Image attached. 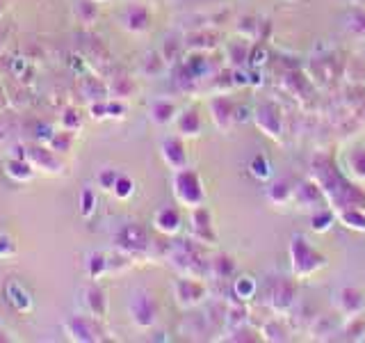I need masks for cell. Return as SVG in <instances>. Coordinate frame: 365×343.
<instances>
[{"instance_id": "cell-1", "label": "cell", "mask_w": 365, "mask_h": 343, "mask_svg": "<svg viewBox=\"0 0 365 343\" xmlns=\"http://www.w3.org/2000/svg\"><path fill=\"white\" fill-rule=\"evenodd\" d=\"M311 179L318 183L324 197H327L329 209L340 211L350 209V206L365 209V190L361 188V183L347 177L343 167L327 151H318L311 158Z\"/></svg>"}, {"instance_id": "cell-2", "label": "cell", "mask_w": 365, "mask_h": 343, "mask_svg": "<svg viewBox=\"0 0 365 343\" xmlns=\"http://www.w3.org/2000/svg\"><path fill=\"white\" fill-rule=\"evenodd\" d=\"M165 261L178 275L199 279L210 277V259L206 257V245H201L194 238H188L183 243H174Z\"/></svg>"}, {"instance_id": "cell-3", "label": "cell", "mask_w": 365, "mask_h": 343, "mask_svg": "<svg viewBox=\"0 0 365 343\" xmlns=\"http://www.w3.org/2000/svg\"><path fill=\"white\" fill-rule=\"evenodd\" d=\"M288 254H290L292 277L295 279H311L313 275H318L322 268H327L329 263L318 247L308 243V238L304 234H295L290 238Z\"/></svg>"}, {"instance_id": "cell-4", "label": "cell", "mask_w": 365, "mask_h": 343, "mask_svg": "<svg viewBox=\"0 0 365 343\" xmlns=\"http://www.w3.org/2000/svg\"><path fill=\"white\" fill-rule=\"evenodd\" d=\"M172 193L174 199L185 209H197V206L206 204V188L201 181L199 172L183 167V170L172 172Z\"/></svg>"}, {"instance_id": "cell-5", "label": "cell", "mask_w": 365, "mask_h": 343, "mask_svg": "<svg viewBox=\"0 0 365 343\" xmlns=\"http://www.w3.org/2000/svg\"><path fill=\"white\" fill-rule=\"evenodd\" d=\"M112 243H115V250L128 254L135 261H140L151 254V236L142 225L137 222H128V225L119 227L112 236Z\"/></svg>"}, {"instance_id": "cell-6", "label": "cell", "mask_w": 365, "mask_h": 343, "mask_svg": "<svg viewBox=\"0 0 365 343\" xmlns=\"http://www.w3.org/2000/svg\"><path fill=\"white\" fill-rule=\"evenodd\" d=\"M62 330L71 341H76V343H99V341L108 339L105 337L108 330L103 327V321H99V318H94L89 314L67 316L62 323Z\"/></svg>"}, {"instance_id": "cell-7", "label": "cell", "mask_w": 365, "mask_h": 343, "mask_svg": "<svg viewBox=\"0 0 365 343\" xmlns=\"http://www.w3.org/2000/svg\"><path fill=\"white\" fill-rule=\"evenodd\" d=\"M128 314H131V321L137 330H151V327H156L160 309L153 293L135 291L131 295V302H128Z\"/></svg>"}, {"instance_id": "cell-8", "label": "cell", "mask_w": 365, "mask_h": 343, "mask_svg": "<svg viewBox=\"0 0 365 343\" xmlns=\"http://www.w3.org/2000/svg\"><path fill=\"white\" fill-rule=\"evenodd\" d=\"M254 124L256 129L263 135H267L270 140H281L283 131H286V124H283V110L279 103L274 101H263L254 108Z\"/></svg>"}, {"instance_id": "cell-9", "label": "cell", "mask_w": 365, "mask_h": 343, "mask_svg": "<svg viewBox=\"0 0 365 343\" xmlns=\"http://www.w3.org/2000/svg\"><path fill=\"white\" fill-rule=\"evenodd\" d=\"M172 291H174L176 305L181 307L183 311L204 305L206 298H208L206 282H204V279H199V277H185V275H181L174 282Z\"/></svg>"}, {"instance_id": "cell-10", "label": "cell", "mask_w": 365, "mask_h": 343, "mask_svg": "<svg viewBox=\"0 0 365 343\" xmlns=\"http://www.w3.org/2000/svg\"><path fill=\"white\" fill-rule=\"evenodd\" d=\"M188 227H190V238H194V241H199L201 245H217L213 213L208 211L206 204L188 211Z\"/></svg>"}, {"instance_id": "cell-11", "label": "cell", "mask_w": 365, "mask_h": 343, "mask_svg": "<svg viewBox=\"0 0 365 343\" xmlns=\"http://www.w3.org/2000/svg\"><path fill=\"white\" fill-rule=\"evenodd\" d=\"M267 305H270V309L277 316L286 318L297 305V284L292 282V279H286V277L277 279L270 295H267Z\"/></svg>"}, {"instance_id": "cell-12", "label": "cell", "mask_w": 365, "mask_h": 343, "mask_svg": "<svg viewBox=\"0 0 365 343\" xmlns=\"http://www.w3.org/2000/svg\"><path fill=\"white\" fill-rule=\"evenodd\" d=\"M292 204L299 206L302 211H318V209H324L327 204V197H324V193L320 190V186L315 183L313 179H304L299 181L295 186V197H292Z\"/></svg>"}, {"instance_id": "cell-13", "label": "cell", "mask_w": 365, "mask_h": 343, "mask_svg": "<svg viewBox=\"0 0 365 343\" xmlns=\"http://www.w3.org/2000/svg\"><path fill=\"white\" fill-rule=\"evenodd\" d=\"M26 158L32 163V167H35L37 172H44V174H62L64 172V163L48 145H28Z\"/></svg>"}, {"instance_id": "cell-14", "label": "cell", "mask_w": 365, "mask_h": 343, "mask_svg": "<svg viewBox=\"0 0 365 343\" xmlns=\"http://www.w3.org/2000/svg\"><path fill=\"white\" fill-rule=\"evenodd\" d=\"M334 309L345 318L361 316L365 314V295L354 286H340L334 293Z\"/></svg>"}, {"instance_id": "cell-15", "label": "cell", "mask_w": 365, "mask_h": 343, "mask_svg": "<svg viewBox=\"0 0 365 343\" xmlns=\"http://www.w3.org/2000/svg\"><path fill=\"white\" fill-rule=\"evenodd\" d=\"M208 113L213 124L219 131H231V126L235 124V103L229 99V94H215L208 99Z\"/></svg>"}, {"instance_id": "cell-16", "label": "cell", "mask_w": 365, "mask_h": 343, "mask_svg": "<svg viewBox=\"0 0 365 343\" xmlns=\"http://www.w3.org/2000/svg\"><path fill=\"white\" fill-rule=\"evenodd\" d=\"M160 156L172 172L188 167V149H185V142L181 135H167V138H162Z\"/></svg>"}, {"instance_id": "cell-17", "label": "cell", "mask_w": 365, "mask_h": 343, "mask_svg": "<svg viewBox=\"0 0 365 343\" xmlns=\"http://www.w3.org/2000/svg\"><path fill=\"white\" fill-rule=\"evenodd\" d=\"M80 305L89 316L105 321L108 318V295L99 284H87L80 289Z\"/></svg>"}, {"instance_id": "cell-18", "label": "cell", "mask_w": 365, "mask_h": 343, "mask_svg": "<svg viewBox=\"0 0 365 343\" xmlns=\"http://www.w3.org/2000/svg\"><path fill=\"white\" fill-rule=\"evenodd\" d=\"M153 229L158 231L160 236H169L174 238L183 231V215L176 206H162L153 215Z\"/></svg>"}, {"instance_id": "cell-19", "label": "cell", "mask_w": 365, "mask_h": 343, "mask_svg": "<svg viewBox=\"0 0 365 343\" xmlns=\"http://www.w3.org/2000/svg\"><path fill=\"white\" fill-rule=\"evenodd\" d=\"M121 26L131 35H144L151 30V12L146 5H131L121 14Z\"/></svg>"}, {"instance_id": "cell-20", "label": "cell", "mask_w": 365, "mask_h": 343, "mask_svg": "<svg viewBox=\"0 0 365 343\" xmlns=\"http://www.w3.org/2000/svg\"><path fill=\"white\" fill-rule=\"evenodd\" d=\"M174 126L181 138H199L201 131H204V119H201L197 108H185L176 115Z\"/></svg>"}, {"instance_id": "cell-21", "label": "cell", "mask_w": 365, "mask_h": 343, "mask_svg": "<svg viewBox=\"0 0 365 343\" xmlns=\"http://www.w3.org/2000/svg\"><path fill=\"white\" fill-rule=\"evenodd\" d=\"M176 115H178V108L172 99H153L151 106H149V119L153 126H160V129H165V126L174 124L176 122Z\"/></svg>"}, {"instance_id": "cell-22", "label": "cell", "mask_w": 365, "mask_h": 343, "mask_svg": "<svg viewBox=\"0 0 365 343\" xmlns=\"http://www.w3.org/2000/svg\"><path fill=\"white\" fill-rule=\"evenodd\" d=\"M345 174L356 183H365V147H354L350 151H345L343 165Z\"/></svg>"}, {"instance_id": "cell-23", "label": "cell", "mask_w": 365, "mask_h": 343, "mask_svg": "<svg viewBox=\"0 0 365 343\" xmlns=\"http://www.w3.org/2000/svg\"><path fill=\"white\" fill-rule=\"evenodd\" d=\"M219 46V33L215 30H199L185 37V51L190 53H210Z\"/></svg>"}, {"instance_id": "cell-24", "label": "cell", "mask_w": 365, "mask_h": 343, "mask_svg": "<svg viewBox=\"0 0 365 343\" xmlns=\"http://www.w3.org/2000/svg\"><path fill=\"white\" fill-rule=\"evenodd\" d=\"M5 295L7 300H10V305L21 311V314H30L32 307H35V300H32V295L28 293V289L23 284H19L16 279H12V282H7L5 286Z\"/></svg>"}, {"instance_id": "cell-25", "label": "cell", "mask_w": 365, "mask_h": 343, "mask_svg": "<svg viewBox=\"0 0 365 343\" xmlns=\"http://www.w3.org/2000/svg\"><path fill=\"white\" fill-rule=\"evenodd\" d=\"M245 325H249V309H247L245 302L235 298L224 309V327H226V332H233V330L245 327Z\"/></svg>"}, {"instance_id": "cell-26", "label": "cell", "mask_w": 365, "mask_h": 343, "mask_svg": "<svg viewBox=\"0 0 365 343\" xmlns=\"http://www.w3.org/2000/svg\"><path fill=\"white\" fill-rule=\"evenodd\" d=\"M5 174L16 183H30L35 179L37 170L32 167L28 158H7L5 161Z\"/></svg>"}, {"instance_id": "cell-27", "label": "cell", "mask_w": 365, "mask_h": 343, "mask_svg": "<svg viewBox=\"0 0 365 343\" xmlns=\"http://www.w3.org/2000/svg\"><path fill=\"white\" fill-rule=\"evenodd\" d=\"M265 197L272 206H288L292 204V197H295V186L286 179H279V181L270 183Z\"/></svg>"}, {"instance_id": "cell-28", "label": "cell", "mask_w": 365, "mask_h": 343, "mask_svg": "<svg viewBox=\"0 0 365 343\" xmlns=\"http://www.w3.org/2000/svg\"><path fill=\"white\" fill-rule=\"evenodd\" d=\"M80 92L83 97L92 103V101H103V99H110V90H108V83L101 81L96 76H85L80 81Z\"/></svg>"}, {"instance_id": "cell-29", "label": "cell", "mask_w": 365, "mask_h": 343, "mask_svg": "<svg viewBox=\"0 0 365 343\" xmlns=\"http://www.w3.org/2000/svg\"><path fill=\"white\" fill-rule=\"evenodd\" d=\"M336 220L347 229L365 234V209H361V206H350V209L336 211Z\"/></svg>"}, {"instance_id": "cell-30", "label": "cell", "mask_w": 365, "mask_h": 343, "mask_svg": "<svg viewBox=\"0 0 365 343\" xmlns=\"http://www.w3.org/2000/svg\"><path fill=\"white\" fill-rule=\"evenodd\" d=\"M108 90H110V99L128 101L137 94V83L131 76H115L108 81Z\"/></svg>"}, {"instance_id": "cell-31", "label": "cell", "mask_w": 365, "mask_h": 343, "mask_svg": "<svg viewBox=\"0 0 365 343\" xmlns=\"http://www.w3.org/2000/svg\"><path fill=\"white\" fill-rule=\"evenodd\" d=\"M85 275L92 279V282L108 275V252H101V250L89 252L85 257Z\"/></svg>"}, {"instance_id": "cell-32", "label": "cell", "mask_w": 365, "mask_h": 343, "mask_svg": "<svg viewBox=\"0 0 365 343\" xmlns=\"http://www.w3.org/2000/svg\"><path fill=\"white\" fill-rule=\"evenodd\" d=\"M249 58H251V44H249V39L226 44V60H229L231 69H242L249 62Z\"/></svg>"}, {"instance_id": "cell-33", "label": "cell", "mask_w": 365, "mask_h": 343, "mask_svg": "<svg viewBox=\"0 0 365 343\" xmlns=\"http://www.w3.org/2000/svg\"><path fill=\"white\" fill-rule=\"evenodd\" d=\"M261 339L267 343H283L290 339V330L286 327V323L279 321V316L270 318V321H265L261 327Z\"/></svg>"}, {"instance_id": "cell-34", "label": "cell", "mask_w": 365, "mask_h": 343, "mask_svg": "<svg viewBox=\"0 0 365 343\" xmlns=\"http://www.w3.org/2000/svg\"><path fill=\"white\" fill-rule=\"evenodd\" d=\"M238 270V263L229 254H217L210 259V277L213 279H231Z\"/></svg>"}, {"instance_id": "cell-35", "label": "cell", "mask_w": 365, "mask_h": 343, "mask_svg": "<svg viewBox=\"0 0 365 343\" xmlns=\"http://www.w3.org/2000/svg\"><path fill=\"white\" fill-rule=\"evenodd\" d=\"M99 3L96 0H78L76 5H73V17L78 19V23H83V26H94L96 21H99Z\"/></svg>"}, {"instance_id": "cell-36", "label": "cell", "mask_w": 365, "mask_h": 343, "mask_svg": "<svg viewBox=\"0 0 365 343\" xmlns=\"http://www.w3.org/2000/svg\"><path fill=\"white\" fill-rule=\"evenodd\" d=\"M334 222H336V211L329 209V206L311 213V229L315 234H327V231L334 227Z\"/></svg>"}, {"instance_id": "cell-37", "label": "cell", "mask_w": 365, "mask_h": 343, "mask_svg": "<svg viewBox=\"0 0 365 343\" xmlns=\"http://www.w3.org/2000/svg\"><path fill=\"white\" fill-rule=\"evenodd\" d=\"M169 65L165 62V58H162V53L160 51H151V53H146L144 55V60H142V74L144 76H151V78H158L165 74V69Z\"/></svg>"}, {"instance_id": "cell-38", "label": "cell", "mask_w": 365, "mask_h": 343, "mask_svg": "<svg viewBox=\"0 0 365 343\" xmlns=\"http://www.w3.org/2000/svg\"><path fill=\"white\" fill-rule=\"evenodd\" d=\"M73 142H76V133L60 129L58 133H53L51 138L46 140V145L60 156V154H69V151L73 149Z\"/></svg>"}, {"instance_id": "cell-39", "label": "cell", "mask_w": 365, "mask_h": 343, "mask_svg": "<svg viewBox=\"0 0 365 343\" xmlns=\"http://www.w3.org/2000/svg\"><path fill=\"white\" fill-rule=\"evenodd\" d=\"M256 291H258V284H256L254 277L242 275V277H238V279H233V295H235L238 300L249 302V300L256 295Z\"/></svg>"}, {"instance_id": "cell-40", "label": "cell", "mask_w": 365, "mask_h": 343, "mask_svg": "<svg viewBox=\"0 0 365 343\" xmlns=\"http://www.w3.org/2000/svg\"><path fill=\"white\" fill-rule=\"evenodd\" d=\"M133 263H135V259L128 257V254H124V252H119V250L110 252V254H108V275H121V273H126V270L131 268Z\"/></svg>"}, {"instance_id": "cell-41", "label": "cell", "mask_w": 365, "mask_h": 343, "mask_svg": "<svg viewBox=\"0 0 365 343\" xmlns=\"http://www.w3.org/2000/svg\"><path fill=\"white\" fill-rule=\"evenodd\" d=\"M60 129L71 131V133H80V131H83V115H80L78 108L62 110V115H60Z\"/></svg>"}, {"instance_id": "cell-42", "label": "cell", "mask_w": 365, "mask_h": 343, "mask_svg": "<svg viewBox=\"0 0 365 343\" xmlns=\"http://www.w3.org/2000/svg\"><path fill=\"white\" fill-rule=\"evenodd\" d=\"M343 332L347 334L345 339H352V341H365V314L347 318V325L343 327Z\"/></svg>"}, {"instance_id": "cell-43", "label": "cell", "mask_w": 365, "mask_h": 343, "mask_svg": "<svg viewBox=\"0 0 365 343\" xmlns=\"http://www.w3.org/2000/svg\"><path fill=\"white\" fill-rule=\"evenodd\" d=\"M249 174L254 177L256 181H267L272 177V165L267 161L265 156H254L249 163Z\"/></svg>"}, {"instance_id": "cell-44", "label": "cell", "mask_w": 365, "mask_h": 343, "mask_svg": "<svg viewBox=\"0 0 365 343\" xmlns=\"http://www.w3.org/2000/svg\"><path fill=\"white\" fill-rule=\"evenodd\" d=\"M80 215L83 218H92V215L96 213V204H99V199H96V190L85 186L83 190H80Z\"/></svg>"}, {"instance_id": "cell-45", "label": "cell", "mask_w": 365, "mask_h": 343, "mask_svg": "<svg viewBox=\"0 0 365 343\" xmlns=\"http://www.w3.org/2000/svg\"><path fill=\"white\" fill-rule=\"evenodd\" d=\"M185 51V42H178V39H167L165 46H162V58H165L167 65H176L181 60V55Z\"/></svg>"}, {"instance_id": "cell-46", "label": "cell", "mask_w": 365, "mask_h": 343, "mask_svg": "<svg viewBox=\"0 0 365 343\" xmlns=\"http://www.w3.org/2000/svg\"><path fill=\"white\" fill-rule=\"evenodd\" d=\"M119 177H121V174L117 170H112V167H103V170L96 172V188L105 190V193H112Z\"/></svg>"}, {"instance_id": "cell-47", "label": "cell", "mask_w": 365, "mask_h": 343, "mask_svg": "<svg viewBox=\"0 0 365 343\" xmlns=\"http://www.w3.org/2000/svg\"><path fill=\"white\" fill-rule=\"evenodd\" d=\"M135 193V181L131 177H126V174H121V177L117 179L115 183V190H112V195H115L117 199H121V202H126V199H131Z\"/></svg>"}, {"instance_id": "cell-48", "label": "cell", "mask_w": 365, "mask_h": 343, "mask_svg": "<svg viewBox=\"0 0 365 343\" xmlns=\"http://www.w3.org/2000/svg\"><path fill=\"white\" fill-rule=\"evenodd\" d=\"M347 30H350L354 37L365 39V12L363 10H356L347 17Z\"/></svg>"}, {"instance_id": "cell-49", "label": "cell", "mask_w": 365, "mask_h": 343, "mask_svg": "<svg viewBox=\"0 0 365 343\" xmlns=\"http://www.w3.org/2000/svg\"><path fill=\"white\" fill-rule=\"evenodd\" d=\"M229 337H226V341H261V330H251L249 325L245 327H238V330L233 332H226Z\"/></svg>"}, {"instance_id": "cell-50", "label": "cell", "mask_w": 365, "mask_h": 343, "mask_svg": "<svg viewBox=\"0 0 365 343\" xmlns=\"http://www.w3.org/2000/svg\"><path fill=\"white\" fill-rule=\"evenodd\" d=\"M238 33L251 42V39H256L258 35H261V21H256V19H251V17L242 19L240 26H238Z\"/></svg>"}, {"instance_id": "cell-51", "label": "cell", "mask_w": 365, "mask_h": 343, "mask_svg": "<svg viewBox=\"0 0 365 343\" xmlns=\"http://www.w3.org/2000/svg\"><path fill=\"white\" fill-rule=\"evenodd\" d=\"M128 115V103L121 99H108V119H124Z\"/></svg>"}, {"instance_id": "cell-52", "label": "cell", "mask_w": 365, "mask_h": 343, "mask_svg": "<svg viewBox=\"0 0 365 343\" xmlns=\"http://www.w3.org/2000/svg\"><path fill=\"white\" fill-rule=\"evenodd\" d=\"M89 117L96 119V122H103V119H108V99L89 103Z\"/></svg>"}, {"instance_id": "cell-53", "label": "cell", "mask_w": 365, "mask_h": 343, "mask_svg": "<svg viewBox=\"0 0 365 343\" xmlns=\"http://www.w3.org/2000/svg\"><path fill=\"white\" fill-rule=\"evenodd\" d=\"M249 62H251V67H254V69L263 67L265 62H267V51L263 49V46H251V58H249Z\"/></svg>"}, {"instance_id": "cell-54", "label": "cell", "mask_w": 365, "mask_h": 343, "mask_svg": "<svg viewBox=\"0 0 365 343\" xmlns=\"http://www.w3.org/2000/svg\"><path fill=\"white\" fill-rule=\"evenodd\" d=\"M16 252V247L12 243V238H7V236H0V259H5V257H12V254Z\"/></svg>"}, {"instance_id": "cell-55", "label": "cell", "mask_w": 365, "mask_h": 343, "mask_svg": "<svg viewBox=\"0 0 365 343\" xmlns=\"http://www.w3.org/2000/svg\"><path fill=\"white\" fill-rule=\"evenodd\" d=\"M249 119V108H240V106H235V122H247Z\"/></svg>"}, {"instance_id": "cell-56", "label": "cell", "mask_w": 365, "mask_h": 343, "mask_svg": "<svg viewBox=\"0 0 365 343\" xmlns=\"http://www.w3.org/2000/svg\"><path fill=\"white\" fill-rule=\"evenodd\" d=\"M5 49V33H3V28H0V51Z\"/></svg>"}, {"instance_id": "cell-57", "label": "cell", "mask_w": 365, "mask_h": 343, "mask_svg": "<svg viewBox=\"0 0 365 343\" xmlns=\"http://www.w3.org/2000/svg\"><path fill=\"white\" fill-rule=\"evenodd\" d=\"M0 17H3V0H0Z\"/></svg>"}, {"instance_id": "cell-58", "label": "cell", "mask_w": 365, "mask_h": 343, "mask_svg": "<svg viewBox=\"0 0 365 343\" xmlns=\"http://www.w3.org/2000/svg\"><path fill=\"white\" fill-rule=\"evenodd\" d=\"M96 3H99V5H101V3H108V0H96Z\"/></svg>"}]
</instances>
